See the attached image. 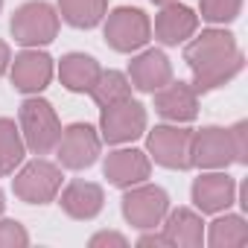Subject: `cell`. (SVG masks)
I'll list each match as a JSON object with an SVG mask.
<instances>
[{"mask_svg":"<svg viewBox=\"0 0 248 248\" xmlns=\"http://www.w3.org/2000/svg\"><path fill=\"white\" fill-rule=\"evenodd\" d=\"M184 62L193 70L196 93H210L228 85L245 64L242 50L236 47L233 32L228 30H204L184 47Z\"/></svg>","mask_w":248,"mask_h":248,"instance_id":"obj_1","label":"cell"},{"mask_svg":"<svg viewBox=\"0 0 248 248\" xmlns=\"http://www.w3.org/2000/svg\"><path fill=\"white\" fill-rule=\"evenodd\" d=\"M105 44L117 53H138L149 44L152 38V21L143 9L138 6H117L111 12H105Z\"/></svg>","mask_w":248,"mask_h":248,"instance_id":"obj_2","label":"cell"},{"mask_svg":"<svg viewBox=\"0 0 248 248\" xmlns=\"http://www.w3.org/2000/svg\"><path fill=\"white\" fill-rule=\"evenodd\" d=\"M18 129H21V138L32 155H50L62 138V123L56 117V108L41 96L24 99Z\"/></svg>","mask_w":248,"mask_h":248,"instance_id":"obj_3","label":"cell"},{"mask_svg":"<svg viewBox=\"0 0 248 248\" xmlns=\"http://www.w3.org/2000/svg\"><path fill=\"white\" fill-rule=\"evenodd\" d=\"M9 32L24 47H44L59 35V12L44 0H30L12 12Z\"/></svg>","mask_w":248,"mask_h":248,"instance_id":"obj_4","label":"cell"},{"mask_svg":"<svg viewBox=\"0 0 248 248\" xmlns=\"http://www.w3.org/2000/svg\"><path fill=\"white\" fill-rule=\"evenodd\" d=\"M146 132V108L138 99H123L114 105L102 108L99 117V138L108 146H120V143H132Z\"/></svg>","mask_w":248,"mask_h":248,"instance_id":"obj_5","label":"cell"},{"mask_svg":"<svg viewBox=\"0 0 248 248\" xmlns=\"http://www.w3.org/2000/svg\"><path fill=\"white\" fill-rule=\"evenodd\" d=\"M12 190L27 204H50L62 190V167L35 158L21 167V172L12 178Z\"/></svg>","mask_w":248,"mask_h":248,"instance_id":"obj_6","label":"cell"},{"mask_svg":"<svg viewBox=\"0 0 248 248\" xmlns=\"http://www.w3.org/2000/svg\"><path fill=\"white\" fill-rule=\"evenodd\" d=\"M170 210V196L164 187L158 184H135L126 190L123 196V216L132 228H140V231H149V228H158L164 222Z\"/></svg>","mask_w":248,"mask_h":248,"instance_id":"obj_7","label":"cell"},{"mask_svg":"<svg viewBox=\"0 0 248 248\" xmlns=\"http://www.w3.org/2000/svg\"><path fill=\"white\" fill-rule=\"evenodd\" d=\"M102 149V138L91 123H73V126L62 129V138L56 143L59 167L62 170H88L96 164Z\"/></svg>","mask_w":248,"mask_h":248,"instance_id":"obj_8","label":"cell"},{"mask_svg":"<svg viewBox=\"0 0 248 248\" xmlns=\"http://www.w3.org/2000/svg\"><path fill=\"white\" fill-rule=\"evenodd\" d=\"M236 164L231 132L222 126H204L190 135V167L196 170H225Z\"/></svg>","mask_w":248,"mask_h":248,"instance_id":"obj_9","label":"cell"},{"mask_svg":"<svg viewBox=\"0 0 248 248\" xmlns=\"http://www.w3.org/2000/svg\"><path fill=\"white\" fill-rule=\"evenodd\" d=\"M190 135L193 129L175 126H155L146 135V155L149 161L167 170H190Z\"/></svg>","mask_w":248,"mask_h":248,"instance_id":"obj_10","label":"cell"},{"mask_svg":"<svg viewBox=\"0 0 248 248\" xmlns=\"http://www.w3.org/2000/svg\"><path fill=\"white\" fill-rule=\"evenodd\" d=\"M149 172H152V161L140 149H114L102 161V175L108 178V184H114L120 190H129V187L146 181Z\"/></svg>","mask_w":248,"mask_h":248,"instance_id":"obj_11","label":"cell"},{"mask_svg":"<svg viewBox=\"0 0 248 248\" xmlns=\"http://www.w3.org/2000/svg\"><path fill=\"white\" fill-rule=\"evenodd\" d=\"M9 79L21 93H41L53 79V59L41 50L27 47L15 56V62H9Z\"/></svg>","mask_w":248,"mask_h":248,"instance_id":"obj_12","label":"cell"},{"mask_svg":"<svg viewBox=\"0 0 248 248\" xmlns=\"http://www.w3.org/2000/svg\"><path fill=\"white\" fill-rule=\"evenodd\" d=\"M236 202V181L228 172L207 170L193 181V204L202 213H222Z\"/></svg>","mask_w":248,"mask_h":248,"instance_id":"obj_13","label":"cell"},{"mask_svg":"<svg viewBox=\"0 0 248 248\" xmlns=\"http://www.w3.org/2000/svg\"><path fill=\"white\" fill-rule=\"evenodd\" d=\"M155 111L164 120L178 123V126H181V123H190L199 114V93H196V88L190 82L170 79L164 88L155 91Z\"/></svg>","mask_w":248,"mask_h":248,"instance_id":"obj_14","label":"cell"},{"mask_svg":"<svg viewBox=\"0 0 248 248\" xmlns=\"http://www.w3.org/2000/svg\"><path fill=\"white\" fill-rule=\"evenodd\" d=\"M199 30V15L184 6V3H167L161 6L158 18H155V38L164 44V47H178L184 44L187 38H193Z\"/></svg>","mask_w":248,"mask_h":248,"instance_id":"obj_15","label":"cell"},{"mask_svg":"<svg viewBox=\"0 0 248 248\" xmlns=\"http://www.w3.org/2000/svg\"><path fill=\"white\" fill-rule=\"evenodd\" d=\"M170 79H172V64H170L167 53H161V50H143L140 56H135L129 62V82H132V88H138L143 93H155Z\"/></svg>","mask_w":248,"mask_h":248,"instance_id":"obj_16","label":"cell"},{"mask_svg":"<svg viewBox=\"0 0 248 248\" xmlns=\"http://www.w3.org/2000/svg\"><path fill=\"white\" fill-rule=\"evenodd\" d=\"M62 210L70 216V219H79V222H88V219H96L102 213V204H105V193L99 184L93 181H70L64 190H62V199H59Z\"/></svg>","mask_w":248,"mask_h":248,"instance_id":"obj_17","label":"cell"},{"mask_svg":"<svg viewBox=\"0 0 248 248\" xmlns=\"http://www.w3.org/2000/svg\"><path fill=\"white\" fill-rule=\"evenodd\" d=\"M164 236L167 245H178V248H199L204 242V222L196 210L190 207H178V210H167L164 216Z\"/></svg>","mask_w":248,"mask_h":248,"instance_id":"obj_18","label":"cell"},{"mask_svg":"<svg viewBox=\"0 0 248 248\" xmlns=\"http://www.w3.org/2000/svg\"><path fill=\"white\" fill-rule=\"evenodd\" d=\"M99 73H102L99 62L88 53H67L59 62V79L70 93H91Z\"/></svg>","mask_w":248,"mask_h":248,"instance_id":"obj_19","label":"cell"},{"mask_svg":"<svg viewBox=\"0 0 248 248\" xmlns=\"http://www.w3.org/2000/svg\"><path fill=\"white\" fill-rule=\"evenodd\" d=\"M108 12V0H59V15L76 30H93Z\"/></svg>","mask_w":248,"mask_h":248,"instance_id":"obj_20","label":"cell"},{"mask_svg":"<svg viewBox=\"0 0 248 248\" xmlns=\"http://www.w3.org/2000/svg\"><path fill=\"white\" fill-rule=\"evenodd\" d=\"M27 143L21 138V129L15 126V120L0 117V175L15 172V167L24 164Z\"/></svg>","mask_w":248,"mask_h":248,"instance_id":"obj_21","label":"cell"},{"mask_svg":"<svg viewBox=\"0 0 248 248\" xmlns=\"http://www.w3.org/2000/svg\"><path fill=\"white\" fill-rule=\"evenodd\" d=\"M204 239L213 248H242V245H248V225H245L242 216L225 213V216H219L210 225V231H207Z\"/></svg>","mask_w":248,"mask_h":248,"instance_id":"obj_22","label":"cell"},{"mask_svg":"<svg viewBox=\"0 0 248 248\" xmlns=\"http://www.w3.org/2000/svg\"><path fill=\"white\" fill-rule=\"evenodd\" d=\"M91 96H93V102L99 108L114 105V102H123V99L132 96V82H129L126 73H120V70H102L99 79L91 88Z\"/></svg>","mask_w":248,"mask_h":248,"instance_id":"obj_23","label":"cell"},{"mask_svg":"<svg viewBox=\"0 0 248 248\" xmlns=\"http://www.w3.org/2000/svg\"><path fill=\"white\" fill-rule=\"evenodd\" d=\"M199 9L207 24H231L242 12V0H199Z\"/></svg>","mask_w":248,"mask_h":248,"instance_id":"obj_24","label":"cell"},{"mask_svg":"<svg viewBox=\"0 0 248 248\" xmlns=\"http://www.w3.org/2000/svg\"><path fill=\"white\" fill-rule=\"evenodd\" d=\"M30 233L15 219H0V248H27Z\"/></svg>","mask_w":248,"mask_h":248,"instance_id":"obj_25","label":"cell"},{"mask_svg":"<svg viewBox=\"0 0 248 248\" xmlns=\"http://www.w3.org/2000/svg\"><path fill=\"white\" fill-rule=\"evenodd\" d=\"M231 140H233V152H236V164H248V123L239 120L228 129Z\"/></svg>","mask_w":248,"mask_h":248,"instance_id":"obj_26","label":"cell"},{"mask_svg":"<svg viewBox=\"0 0 248 248\" xmlns=\"http://www.w3.org/2000/svg\"><path fill=\"white\" fill-rule=\"evenodd\" d=\"M88 245L91 248H126L129 239L123 236V233H114V231H99V233H93L88 239Z\"/></svg>","mask_w":248,"mask_h":248,"instance_id":"obj_27","label":"cell"},{"mask_svg":"<svg viewBox=\"0 0 248 248\" xmlns=\"http://www.w3.org/2000/svg\"><path fill=\"white\" fill-rule=\"evenodd\" d=\"M138 245H140V248H164V245H167V236H164V233H155V228H149V233H143V236L138 239Z\"/></svg>","mask_w":248,"mask_h":248,"instance_id":"obj_28","label":"cell"},{"mask_svg":"<svg viewBox=\"0 0 248 248\" xmlns=\"http://www.w3.org/2000/svg\"><path fill=\"white\" fill-rule=\"evenodd\" d=\"M9 62H12V53H9V44L0 41V76L9 70Z\"/></svg>","mask_w":248,"mask_h":248,"instance_id":"obj_29","label":"cell"},{"mask_svg":"<svg viewBox=\"0 0 248 248\" xmlns=\"http://www.w3.org/2000/svg\"><path fill=\"white\" fill-rule=\"evenodd\" d=\"M3 207H6V202H3V190H0V216H3Z\"/></svg>","mask_w":248,"mask_h":248,"instance_id":"obj_30","label":"cell"},{"mask_svg":"<svg viewBox=\"0 0 248 248\" xmlns=\"http://www.w3.org/2000/svg\"><path fill=\"white\" fill-rule=\"evenodd\" d=\"M152 3H158V6H167V3H172V0H152Z\"/></svg>","mask_w":248,"mask_h":248,"instance_id":"obj_31","label":"cell"},{"mask_svg":"<svg viewBox=\"0 0 248 248\" xmlns=\"http://www.w3.org/2000/svg\"><path fill=\"white\" fill-rule=\"evenodd\" d=\"M0 9H3V0H0Z\"/></svg>","mask_w":248,"mask_h":248,"instance_id":"obj_32","label":"cell"}]
</instances>
